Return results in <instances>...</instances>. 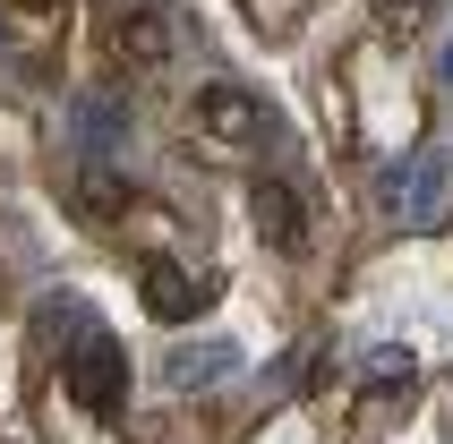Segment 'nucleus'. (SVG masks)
Returning <instances> with one entry per match:
<instances>
[{"label": "nucleus", "mask_w": 453, "mask_h": 444, "mask_svg": "<svg viewBox=\"0 0 453 444\" xmlns=\"http://www.w3.org/2000/svg\"><path fill=\"white\" fill-rule=\"evenodd\" d=\"M77 205H86V222H120L128 214V180L103 172V163H86V172H77Z\"/></svg>", "instance_id": "0eeeda50"}, {"label": "nucleus", "mask_w": 453, "mask_h": 444, "mask_svg": "<svg viewBox=\"0 0 453 444\" xmlns=\"http://www.w3.org/2000/svg\"><path fill=\"white\" fill-rule=\"evenodd\" d=\"M60 385H69V402L86 410V419H120V402H128V350L111 342L103 325H86L77 350L60 359Z\"/></svg>", "instance_id": "f03ea898"}, {"label": "nucleus", "mask_w": 453, "mask_h": 444, "mask_svg": "<svg viewBox=\"0 0 453 444\" xmlns=\"http://www.w3.org/2000/svg\"><path fill=\"white\" fill-rule=\"evenodd\" d=\"M0 9H9L18 26H60L69 18V0H0Z\"/></svg>", "instance_id": "9d476101"}, {"label": "nucleus", "mask_w": 453, "mask_h": 444, "mask_svg": "<svg viewBox=\"0 0 453 444\" xmlns=\"http://www.w3.org/2000/svg\"><path fill=\"white\" fill-rule=\"evenodd\" d=\"M428 9H436V0H368V26L403 43V34H419V26H428Z\"/></svg>", "instance_id": "1a4fd4ad"}, {"label": "nucleus", "mask_w": 453, "mask_h": 444, "mask_svg": "<svg viewBox=\"0 0 453 444\" xmlns=\"http://www.w3.org/2000/svg\"><path fill=\"white\" fill-rule=\"evenodd\" d=\"M240 368V350L231 342H197V350H180L172 359V385H214V376H231Z\"/></svg>", "instance_id": "6e6552de"}, {"label": "nucleus", "mask_w": 453, "mask_h": 444, "mask_svg": "<svg viewBox=\"0 0 453 444\" xmlns=\"http://www.w3.org/2000/svg\"><path fill=\"white\" fill-rule=\"evenodd\" d=\"M249 222H257V240L282 248V256H300V248H308V205H300L291 180H257V188H249Z\"/></svg>", "instance_id": "39448f33"}, {"label": "nucleus", "mask_w": 453, "mask_h": 444, "mask_svg": "<svg viewBox=\"0 0 453 444\" xmlns=\"http://www.w3.org/2000/svg\"><path fill=\"white\" fill-rule=\"evenodd\" d=\"M180 51V26L163 0H128V9H111V60L120 69H163Z\"/></svg>", "instance_id": "7ed1b4c3"}, {"label": "nucleus", "mask_w": 453, "mask_h": 444, "mask_svg": "<svg viewBox=\"0 0 453 444\" xmlns=\"http://www.w3.org/2000/svg\"><path fill=\"white\" fill-rule=\"evenodd\" d=\"M137 299H146L154 325H188V317L214 308V282L188 273V265H172V256H146V265H137Z\"/></svg>", "instance_id": "20e7f679"}, {"label": "nucleus", "mask_w": 453, "mask_h": 444, "mask_svg": "<svg viewBox=\"0 0 453 444\" xmlns=\"http://www.w3.org/2000/svg\"><path fill=\"white\" fill-rule=\"evenodd\" d=\"M249 9H257V26H265V18H274V26L291 18V0H249Z\"/></svg>", "instance_id": "9b49d317"}, {"label": "nucleus", "mask_w": 453, "mask_h": 444, "mask_svg": "<svg viewBox=\"0 0 453 444\" xmlns=\"http://www.w3.org/2000/svg\"><path fill=\"white\" fill-rule=\"evenodd\" d=\"M188 137H197L214 163H240V154H257L274 137V111H265V95L214 77V86H197V103H188Z\"/></svg>", "instance_id": "f257e3e1"}, {"label": "nucleus", "mask_w": 453, "mask_h": 444, "mask_svg": "<svg viewBox=\"0 0 453 444\" xmlns=\"http://www.w3.org/2000/svg\"><path fill=\"white\" fill-rule=\"evenodd\" d=\"M436 188H445V172H436V154H411L403 172L385 180V197L403 205V214H428V205H436Z\"/></svg>", "instance_id": "423d86ee"}, {"label": "nucleus", "mask_w": 453, "mask_h": 444, "mask_svg": "<svg viewBox=\"0 0 453 444\" xmlns=\"http://www.w3.org/2000/svg\"><path fill=\"white\" fill-rule=\"evenodd\" d=\"M445 77H453V51H445Z\"/></svg>", "instance_id": "f8f14e48"}]
</instances>
